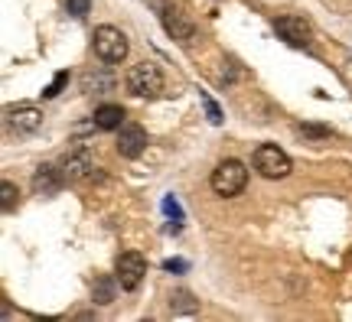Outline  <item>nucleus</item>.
I'll return each instance as SVG.
<instances>
[{
  "label": "nucleus",
  "mask_w": 352,
  "mask_h": 322,
  "mask_svg": "<svg viewBox=\"0 0 352 322\" xmlns=\"http://www.w3.org/2000/svg\"><path fill=\"white\" fill-rule=\"evenodd\" d=\"M277 36L290 46H310V23L300 16H277L274 20Z\"/></svg>",
  "instance_id": "obj_9"
},
{
  "label": "nucleus",
  "mask_w": 352,
  "mask_h": 322,
  "mask_svg": "<svg viewBox=\"0 0 352 322\" xmlns=\"http://www.w3.org/2000/svg\"><path fill=\"white\" fill-rule=\"evenodd\" d=\"M254 170L264 179H284V176H290V157L274 143H261L254 150Z\"/></svg>",
  "instance_id": "obj_4"
},
{
  "label": "nucleus",
  "mask_w": 352,
  "mask_h": 322,
  "mask_svg": "<svg viewBox=\"0 0 352 322\" xmlns=\"http://www.w3.org/2000/svg\"><path fill=\"white\" fill-rule=\"evenodd\" d=\"M0 192H3V211H13L16 196H20V192H16V186H13V183H3V186H0Z\"/></svg>",
  "instance_id": "obj_18"
},
{
  "label": "nucleus",
  "mask_w": 352,
  "mask_h": 322,
  "mask_svg": "<svg viewBox=\"0 0 352 322\" xmlns=\"http://www.w3.org/2000/svg\"><path fill=\"white\" fill-rule=\"evenodd\" d=\"M127 88L138 98H157L164 91V72L157 62H138L127 72Z\"/></svg>",
  "instance_id": "obj_1"
},
{
  "label": "nucleus",
  "mask_w": 352,
  "mask_h": 322,
  "mask_svg": "<svg viewBox=\"0 0 352 322\" xmlns=\"http://www.w3.org/2000/svg\"><path fill=\"white\" fill-rule=\"evenodd\" d=\"M63 173H65V179H72V183L91 179V176H95V160H91V153H88L85 147L69 150L63 157Z\"/></svg>",
  "instance_id": "obj_7"
},
{
  "label": "nucleus",
  "mask_w": 352,
  "mask_h": 322,
  "mask_svg": "<svg viewBox=\"0 0 352 322\" xmlns=\"http://www.w3.org/2000/svg\"><path fill=\"white\" fill-rule=\"evenodd\" d=\"M124 124V108L121 104H101L95 111V127L98 130H118Z\"/></svg>",
  "instance_id": "obj_12"
},
{
  "label": "nucleus",
  "mask_w": 352,
  "mask_h": 322,
  "mask_svg": "<svg viewBox=\"0 0 352 322\" xmlns=\"http://www.w3.org/2000/svg\"><path fill=\"white\" fill-rule=\"evenodd\" d=\"M170 306H173L176 312H196V310H199V303H196V299L189 297L186 290H179V293H173V297H170Z\"/></svg>",
  "instance_id": "obj_15"
},
{
  "label": "nucleus",
  "mask_w": 352,
  "mask_h": 322,
  "mask_svg": "<svg viewBox=\"0 0 352 322\" xmlns=\"http://www.w3.org/2000/svg\"><path fill=\"white\" fill-rule=\"evenodd\" d=\"M144 147H147V130H144L140 124H121L118 127V153H121V157L134 160V157L144 153Z\"/></svg>",
  "instance_id": "obj_8"
},
{
  "label": "nucleus",
  "mask_w": 352,
  "mask_h": 322,
  "mask_svg": "<svg viewBox=\"0 0 352 322\" xmlns=\"http://www.w3.org/2000/svg\"><path fill=\"white\" fill-rule=\"evenodd\" d=\"M245 183H248V170L239 160H222L212 170V189L219 196H226V198L239 196L241 189H245Z\"/></svg>",
  "instance_id": "obj_2"
},
{
  "label": "nucleus",
  "mask_w": 352,
  "mask_h": 322,
  "mask_svg": "<svg viewBox=\"0 0 352 322\" xmlns=\"http://www.w3.org/2000/svg\"><path fill=\"white\" fill-rule=\"evenodd\" d=\"M166 271H186V260H166Z\"/></svg>",
  "instance_id": "obj_21"
},
{
  "label": "nucleus",
  "mask_w": 352,
  "mask_h": 322,
  "mask_svg": "<svg viewBox=\"0 0 352 322\" xmlns=\"http://www.w3.org/2000/svg\"><path fill=\"white\" fill-rule=\"evenodd\" d=\"M65 10L72 13V16H78V20H82V16H85V13L91 10V0H65Z\"/></svg>",
  "instance_id": "obj_17"
},
{
  "label": "nucleus",
  "mask_w": 352,
  "mask_h": 322,
  "mask_svg": "<svg viewBox=\"0 0 352 322\" xmlns=\"http://www.w3.org/2000/svg\"><path fill=\"white\" fill-rule=\"evenodd\" d=\"M10 127L16 134H36L39 127H43V111H36V108H13Z\"/></svg>",
  "instance_id": "obj_11"
},
{
  "label": "nucleus",
  "mask_w": 352,
  "mask_h": 322,
  "mask_svg": "<svg viewBox=\"0 0 352 322\" xmlns=\"http://www.w3.org/2000/svg\"><path fill=\"white\" fill-rule=\"evenodd\" d=\"M91 46H95V56L101 62H121L127 56V36L118 26H98L91 36Z\"/></svg>",
  "instance_id": "obj_3"
},
{
  "label": "nucleus",
  "mask_w": 352,
  "mask_h": 322,
  "mask_svg": "<svg viewBox=\"0 0 352 322\" xmlns=\"http://www.w3.org/2000/svg\"><path fill=\"white\" fill-rule=\"evenodd\" d=\"M202 104H206V114H209V121H212V124H222V111H219V104H215L209 95H202Z\"/></svg>",
  "instance_id": "obj_19"
},
{
  "label": "nucleus",
  "mask_w": 352,
  "mask_h": 322,
  "mask_svg": "<svg viewBox=\"0 0 352 322\" xmlns=\"http://www.w3.org/2000/svg\"><path fill=\"white\" fill-rule=\"evenodd\" d=\"M82 88H85V91H111V88H114V75L85 72V75H82Z\"/></svg>",
  "instance_id": "obj_13"
},
{
  "label": "nucleus",
  "mask_w": 352,
  "mask_h": 322,
  "mask_svg": "<svg viewBox=\"0 0 352 322\" xmlns=\"http://www.w3.org/2000/svg\"><path fill=\"white\" fill-rule=\"evenodd\" d=\"M91 297H95V303L108 306V303L114 299V284L108 280V277H98V280H95V290H91Z\"/></svg>",
  "instance_id": "obj_14"
},
{
  "label": "nucleus",
  "mask_w": 352,
  "mask_h": 322,
  "mask_svg": "<svg viewBox=\"0 0 352 322\" xmlns=\"http://www.w3.org/2000/svg\"><path fill=\"white\" fill-rule=\"evenodd\" d=\"M164 211L166 215H173L176 222H183V211H179V205H176V198H164Z\"/></svg>",
  "instance_id": "obj_20"
},
{
  "label": "nucleus",
  "mask_w": 352,
  "mask_h": 322,
  "mask_svg": "<svg viewBox=\"0 0 352 322\" xmlns=\"http://www.w3.org/2000/svg\"><path fill=\"white\" fill-rule=\"evenodd\" d=\"M157 10H160V20H164L166 33L179 43H189L192 39V20H189V13L173 3V0H157Z\"/></svg>",
  "instance_id": "obj_5"
},
{
  "label": "nucleus",
  "mask_w": 352,
  "mask_h": 322,
  "mask_svg": "<svg viewBox=\"0 0 352 322\" xmlns=\"http://www.w3.org/2000/svg\"><path fill=\"white\" fill-rule=\"evenodd\" d=\"M65 85H69V72H59L56 78H52V85L43 91V98H56V95H59Z\"/></svg>",
  "instance_id": "obj_16"
},
{
  "label": "nucleus",
  "mask_w": 352,
  "mask_h": 322,
  "mask_svg": "<svg viewBox=\"0 0 352 322\" xmlns=\"http://www.w3.org/2000/svg\"><path fill=\"white\" fill-rule=\"evenodd\" d=\"M65 186V173L63 166H52V163H43L36 173H33V189L36 196H56L59 189Z\"/></svg>",
  "instance_id": "obj_10"
},
{
  "label": "nucleus",
  "mask_w": 352,
  "mask_h": 322,
  "mask_svg": "<svg viewBox=\"0 0 352 322\" xmlns=\"http://www.w3.org/2000/svg\"><path fill=\"white\" fill-rule=\"evenodd\" d=\"M114 271H118V284H121V290H138L140 284H144V277H147V260L140 257L138 251H124L121 257H118V264H114Z\"/></svg>",
  "instance_id": "obj_6"
}]
</instances>
